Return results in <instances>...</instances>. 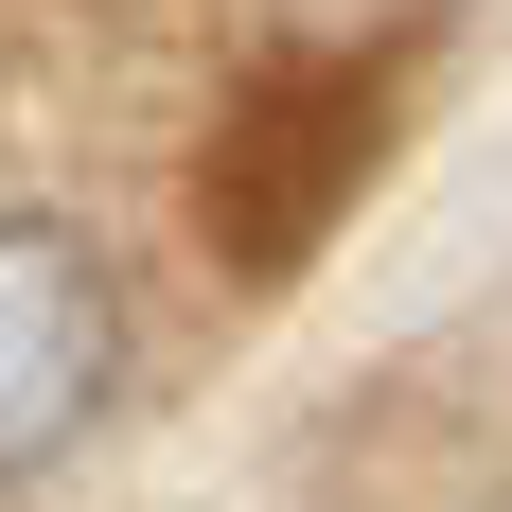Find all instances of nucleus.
Segmentation results:
<instances>
[{"mask_svg":"<svg viewBox=\"0 0 512 512\" xmlns=\"http://www.w3.org/2000/svg\"><path fill=\"white\" fill-rule=\"evenodd\" d=\"M106 371H124V301L53 212H0V477H36L89 442Z\"/></svg>","mask_w":512,"mask_h":512,"instance_id":"f257e3e1","label":"nucleus"},{"mask_svg":"<svg viewBox=\"0 0 512 512\" xmlns=\"http://www.w3.org/2000/svg\"><path fill=\"white\" fill-rule=\"evenodd\" d=\"M354 142H371V106L336 89V71H283V89L230 124V159H212V230H230V265H301V230L354 195Z\"/></svg>","mask_w":512,"mask_h":512,"instance_id":"f03ea898","label":"nucleus"}]
</instances>
